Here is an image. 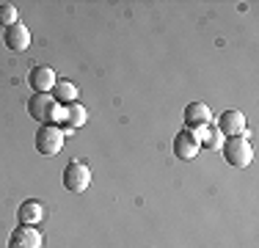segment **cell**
<instances>
[{"instance_id": "1", "label": "cell", "mask_w": 259, "mask_h": 248, "mask_svg": "<svg viewBox=\"0 0 259 248\" xmlns=\"http://www.w3.org/2000/svg\"><path fill=\"white\" fill-rule=\"evenodd\" d=\"M28 113L39 124H58L64 121V108L53 99V94H33L28 99Z\"/></svg>"}, {"instance_id": "2", "label": "cell", "mask_w": 259, "mask_h": 248, "mask_svg": "<svg viewBox=\"0 0 259 248\" xmlns=\"http://www.w3.org/2000/svg\"><path fill=\"white\" fill-rule=\"evenodd\" d=\"M224 160L234 169H245L254 160V146L245 135H234V138L224 141Z\"/></svg>"}, {"instance_id": "3", "label": "cell", "mask_w": 259, "mask_h": 248, "mask_svg": "<svg viewBox=\"0 0 259 248\" xmlns=\"http://www.w3.org/2000/svg\"><path fill=\"white\" fill-rule=\"evenodd\" d=\"M91 185V169L89 163H83V160H72V163H66L64 169V188L72 190V193H83V190H89Z\"/></svg>"}, {"instance_id": "4", "label": "cell", "mask_w": 259, "mask_h": 248, "mask_svg": "<svg viewBox=\"0 0 259 248\" xmlns=\"http://www.w3.org/2000/svg\"><path fill=\"white\" fill-rule=\"evenodd\" d=\"M61 146H64V130H58L55 124H41L36 130V152L39 154L53 157L61 152Z\"/></svg>"}, {"instance_id": "5", "label": "cell", "mask_w": 259, "mask_h": 248, "mask_svg": "<svg viewBox=\"0 0 259 248\" xmlns=\"http://www.w3.org/2000/svg\"><path fill=\"white\" fill-rule=\"evenodd\" d=\"M199 135L193 133V130H180L177 133V138H174V154L180 160H193V157H199Z\"/></svg>"}, {"instance_id": "6", "label": "cell", "mask_w": 259, "mask_h": 248, "mask_svg": "<svg viewBox=\"0 0 259 248\" xmlns=\"http://www.w3.org/2000/svg\"><path fill=\"white\" fill-rule=\"evenodd\" d=\"M45 237L36 226H17L9 237V248H41Z\"/></svg>"}, {"instance_id": "7", "label": "cell", "mask_w": 259, "mask_h": 248, "mask_svg": "<svg viewBox=\"0 0 259 248\" xmlns=\"http://www.w3.org/2000/svg\"><path fill=\"white\" fill-rule=\"evenodd\" d=\"M215 127L221 130V135L234 138V135H245V116L240 110H224L215 121Z\"/></svg>"}, {"instance_id": "8", "label": "cell", "mask_w": 259, "mask_h": 248, "mask_svg": "<svg viewBox=\"0 0 259 248\" xmlns=\"http://www.w3.org/2000/svg\"><path fill=\"white\" fill-rule=\"evenodd\" d=\"M55 72L50 66H33V69L28 72V86L33 89V94H50L53 86H55Z\"/></svg>"}, {"instance_id": "9", "label": "cell", "mask_w": 259, "mask_h": 248, "mask_svg": "<svg viewBox=\"0 0 259 248\" xmlns=\"http://www.w3.org/2000/svg\"><path fill=\"white\" fill-rule=\"evenodd\" d=\"M209 121H212V113H209V108L204 102H190L188 108H185V130L199 133V130L207 127Z\"/></svg>"}, {"instance_id": "10", "label": "cell", "mask_w": 259, "mask_h": 248, "mask_svg": "<svg viewBox=\"0 0 259 248\" xmlns=\"http://www.w3.org/2000/svg\"><path fill=\"white\" fill-rule=\"evenodd\" d=\"M3 42H6V47L14 50V53H25L30 47V30L22 22H17V25H11V28L3 30Z\"/></svg>"}, {"instance_id": "11", "label": "cell", "mask_w": 259, "mask_h": 248, "mask_svg": "<svg viewBox=\"0 0 259 248\" xmlns=\"http://www.w3.org/2000/svg\"><path fill=\"white\" fill-rule=\"evenodd\" d=\"M17 218H20V226H36V223H41V218H45V204L36 201V198H28V201L20 204Z\"/></svg>"}, {"instance_id": "12", "label": "cell", "mask_w": 259, "mask_h": 248, "mask_svg": "<svg viewBox=\"0 0 259 248\" xmlns=\"http://www.w3.org/2000/svg\"><path fill=\"white\" fill-rule=\"evenodd\" d=\"M85 119H89V113H85V108L80 102H69V105H64V130H66V135H72V130H77V127H83Z\"/></svg>"}, {"instance_id": "13", "label": "cell", "mask_w": 259, "mask_h": 248, "mask_svg": "<svg viewBox=\"0 0 259 248\" xmlns=\"http://www.w3.org/2000/svg\"><path fill=\"white\" fill-rule=\"evenodd\" d=\"M53 99L64 108V105H69V102H77V86L72 83V80H55V86H53Z\"/></svg>"}, {"instance_id": "14", "label": "cell", "mask_w": 259, "mask_h": 248, "mask_svg": "<svg viewBox=\"0 0 259 248\" xmlns=\"http://www.w3.org/2000/svg\"><path fill=\"white\" fill-rule=\"evenodd\" d=\"M196 135H199L201 149H212V152H215V149H221V130L215 127V121H209L207 127H201Z\"/></svg>"}, {"instance_id": "15", "label": "cell", "mask_w": 259, "mask_h": 248, "mask_svg": "<svg viewBox=\"0 0 259 248\" xmlns=\"http://www.w3.org/2000/svg\"><path fill=\"white\" fill-rule=\"evenodd\" d=\"M20 22V11L14 3H3L0 6V28H11V25Z\"/></svg>"}]
</instances>
